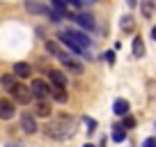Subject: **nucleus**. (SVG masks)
<instances>
[{
    "instance_id": "obj_29",
    "label": "nucleus",
    "mask_w": 156,
    "mask_h": 147,
    "mask_svg": "<svg viewBox=\"0 0 156 147\" xmlns=\"http://www.w3.org/2000/svg\"><path fill=\"white\" fill-rule=\"evenodd\" d=\"M83 147H94V145H83Z\"/></svg>"
},
{
    "instance_id": "obj_24",
    "label": "nucleus",
    "mask_w": 156,
    "mask_h": 147,
    "mask_svg": "<svg viewBox=\"0 0 156 147\" xmlns=\"http://www.w3.org/2000/svg\"><path fill=\"white\" fill-rule=\"evenodd\" d=\"M83 122L87 124V131H90V133H92L94 129H97V122H94V120H90V117H83Z\"/></svg>"
},
{
    "instance_id": "obj_17",
    "label": "nucleus",
    "mask_w": 156,
    "mask_h": 147,
    "mask_svg": "<svg viewBox=\"0 0 156 147\" xmlns=\"http://www.w3.org/2000/svg\"><path fill=\"white\" fill-rule=\"evenodd\" d=\"M37 115L39 117H48L51 115V103L48 101H39L37 103Z\"/></svg>"
},
{
    "instance_id": "obj_1",
    "label": "nucleus",
    "mask_w": 156,
    "mask_h": 147,
    "mask_svg": "<svg viewBox=\"0 0 156 147\" xmlns=\"http://www.w3.org/2000/svg\"><path fill=\"white\" fill-rule=\"evenodd\" d=\"M76 127H78V120L76 117H60L55 122H51L48 127L44 129V133L53 140H67L76 133Z\"/></svg>"
},
{
    "instance_id": "obj_7",
    "label": "nucleus",
    "mask_w": 156,
    "mask_h": 147,
    "mask_svg": "<svg viewBox=\"0 0 156 147\" xmlns=\"http://www.w3.org/2000/svg\"><path fill=\"white\" fill-rule=\"evenodd\" d=\"M73 21H76L83 30H90V32L97 30V23H94V19L90 14H80V12H76V14H73Z\"/></svg>"
},
{
    "instance_id": "obj_11",
    "label": "nucleus",
    "mask_w": 156,
    "mask_h": 147,
    "mask_svg": "<svg viewBox=\"0 0 156 147\" xmlns=\"http://www.w3.org/2000/svg\"><path fill=\"white\" fill-rule=\"evenodd\" d=\"M58 39L62 41V44H67L69 48L73 51V53H85V51H83V48H80V46L76 44V41L71 39V34H69V32H60V34H58Z\"/></svg>"
},
{
    "instance_id": "obj_30",
    "label": "nucleus",
    "mask_w": 156,
    "mask_h": 147,
    "mask_svg": "<svg viewBox=\"0 0 156 147\" xmlns=\"http://www.w3.org/2000/svg\"><path fill=\"white\" fill-rule=\"evenodd\" d=\"M85 2H90V0H85Z\"/></svg>"
},
{
    "instance_id": "obj_4",
    "label": "nucleus",
    "mask_w": 156,
    "mask_h": 147,
    "mask_svg": "<svg viewBox=\"0 0 156 147\" xmlns=\"http://www.w3.org/2000/svg\"><path fill=\"white\" fill-rule=\"evenodd\" d=\"M12 99H14L16 103H23V106H28L30 101H32V90L30 88H25V85H19L16 83L14 85V90H12Z\"/></svg>"
},
{
    "instance_id": "obj_8",
    "label": "nucleus",
    "mask_w": 156,
    "mask_h": 147,
    "mask_svg": "<svg viewBox=\"0 0 156 147\" xmlns=\"http://www.w3.org/2000/svg\"><path fill=\"white\" fill-rule=\"evenodd\" d=\"M48 81L55 85V88H64V85H67V76H64L60 69H51L48 71Z\"/></svg>"
},
{
    "instance_id": "obj_20",
    "label": "nucleus",
    "mask_w": 156,
    "mask_h": 147,
    "mask_svg": "<svg viewBox=\"0 0 156 147\" xmlns=\"http://www.w3.org/2000/svg\"><path fill=\"white\" fill-rule=\"evenodd\" d=\"M46 51H48L51 55H55V58H60V53H62V48H60L55 41H46Z\"/></svg>"
},
{
    "instance_id": "obj_22",
    "label": "nucleus",
    "mask_w": 156,
    "mask_h": 147,
    "mask_svg": "<svg viewBox=\"0 0 156 147\" xmlns=\"http://www.w3.org/2000/svg\"><path fill=\"white\" fill-rule=\"evenodd\" d=\"M122 124H124V129H133V127H136V117H131V115H126Z\"/></svg>"
},
{
    "instance_id": "obj_13",
    "label": "nucleus",
    "mask_w": 156,
    "mask_h": 147,
    "mask_svg": "<svg viewBox=\"0 0 156 147\" xmlns=\"http://www.w3.org/2000/svg\"><path fill=\"white\" fill-rule=\"evenodd\" d=\"M30 74H32V67H30L28 62H16L14 64V76H19V78H28Z\"/></svg>"
},
{
    "instance_id": "obj_2",
    "label": "nucleus",
    "mask_w": 156,
    "mask_h": 147,
    "mask_svg": "<svg viewBox=\"0 0 156 147\" xmlns=\"http://www.w3.org/2000/svg\"><path fill=\"white\" fill-rule=\"evenodd\" d=\"M25 9L32 12V14H41V16H48L51 21H60L62 16L58 14L55 9H51V7L41 5V2H37V0H25Z\"/></svg>"
},
{
    "instance_id": "obj_14",
    "label": "nucleus",
    "mask_w": 156,
    "mask_h": 147,
    "mask_svg": "<svg viewBox=\"0 0 156 147\" xmlns=\"http://www.w3.org/2000/svg\"><path fill=\"white\" fill-rule=\"evenodd\" d=\"M110 138H112L115 142L126 140V129H124V124H115V127H112V131H110Z\"/></svg>"
},
{
    "instance_id": "obj_10",
    "label": "nucleus",
    "mask_w": 156,
    "mask_h": 147,
    "mask_svg": "<svg viewBox=\"0 0 156 147\" xmlns=\"http://www.w3.org/2000/svg\"><path fill=\"white\" fill-rule=\"evenodd\" d=\"M67 32L71 34V39L76 41V44L80 46V48H83V51H85V48H87V46H90V37H87V34L78 32V30H67Z\"/></svg>"
},
{
    "instance_id": "obj_3",
    "label": "nucleus",
    "mask_w": 156,
    "mask_h": 147,
    "mask_svg": "<svg viewBox=\"0 0 156 147\" xmlns=\"http://www.w3.org/2000/svg\"><path fill=\"white\" fill-rule=\"evenodd\" d=\"M30 90H32V97L39 101H46V97H51V85L44 78H34L30 83Z\"/></svg>"
},
{
    "instance_id": "obj_12",
    "label": "nucleus",
    "mask_w": 156,
    "mask_h": 147,
    "mask_svg": "<svg viewBox=\"0 0 156 147\" xmlns=\"http://www.w3.org/2000/svg\"><path fill=\"white\" fill-rule=\"evenodd\" d=\"M21 129H23L25 133H34V131H37V122H34L32 115L23 113V117H21Z\"/></svg>"
},
{
    "instance_id": "obj_5",
    "label": "nucleus",
    "mask_w": 156,
    "mask_h": 147,
    "mask_svg": "<svg viewBox=\"0 0 156 147\" xmlns=\"http://www.w3.org/2000/svg\"><path fill=\"white\" fill-rule=\"evenodd\" d=\"M58 60H60V62H62V67H64V69H69V71H71V74H83V64L78 62L76 58H71V55H69V53H64V51H62Z\"/></svg>"
},
{
    "instance_id": "obj_21",
    "label": "nucleus",
    "mask_w": 156,
    "mask_h": 147,
    "mask_svg": "<svg viewBox=\"0 0 156 147\" xmlns=\"http://www.w3.org/2000/svg\"><path fill=\"white\" fill-rule=\"evenodd\" d=\"M62 2H64L67 7H69V9H80L85 0H62Z\"/></svg>"
},
{
    "instance_id": "obj_16",
    "label": "nucleus",
    "mask_w": 156,
    "mask_h": 147,
    "mask_svg": "<svg viewBox=\"0 0 156 147\" xmlns=\"http://www.w3.org/2000/svg\"><path fill=\"white\" fill-rule=\"evenodd\" d=\"M0 85H2V90H7V92H12L16 85L14 81V74H2V78H0Z\"/></svg>"
},
{
    "instance_id": "obj_27",
    "label": "nucleus",
    "mask_w": 156,
    "mask_h": 147,
    "mask_svg": "<svg viewBox=\"0 0 156 147\" xmlns=\"http://www.w3.org/2000/svg\"><path fill=\"white\" fill-rule=\"evenodd\" d=\"M126 5H129V7H136V5H138V0H126Z\"/></svg>"
},
{
    "instance_id": "obj_19",
    "label": "nucleus",
    "mask_w": 156,
    "mask_h": 147,
    "mask_svg": "<svg viewBox=\"0 0 156 147\" xmlns=\"http://www.w3.org/2000/svg\"><path fill=\"white\" fill-rule=\"evenodd\" d=\"M53 99H55L58 103H64L69 97H67V92H64V88H55V90H53Z\"/></svg>"
},
{
    "instance_id": "obj_6",
    "label": "nucleus",
    "mask_w": 156,
    "mask_h": 147,
    "mask_svg": "<svg viewBox=\"0 0 156 147\" xmlns=\"http://www.w3.org/2000/svg\"><path fill=\"white\" fill-rule=\"evenodd\" d=\"M16 115V108L12 99H0V120H12Z\"/></svg>"
},
{
    "instance_id": "obj_9",
    "label": "nucleus",
    "mask_w": 156,
    "mask_h": 147,
    "mask_svg": "<svg viewBox=\"0 0 156 147\" xmlns=\"http://www.w3.org/2000/svg\"><path fill=\"white\" fill-rule=\"evenodd\" d=\"M112 113H115L117 117H126L129 115V101L126 99H117V101L112 103Z\"/></svg>"
},
{
    "instance_id": "obj_18",
    "label": "nucleus",
    "mask_w": 156,
    "mask_h": 147,
    "mask_svg": "<svg viewBox=\"0 0 156 147\" xmlns=\"http://www.w3.org/2000/svg\"><path fill=\"white\" fill-rule=\"evenodd\" d=\"M122 30L124 32H133V30H136V21H133L131 16H122Z\"/></svg>"
},
{
    "instance_id": "obj_25",
    "label": "nucleus",
    "mask_w": 156,
    "mask_h": 147,
    "mask_svg": "<svg viewBox=\"0 0 156 147\" xmlns=\"http://www.w3.org/2000/svg\"><path fill=\"white\" fill-rule=\"evenodd\" d=\"M142 147H156V138H147V140L142 142Z\"/></svg>"
},
{
    "instance_id": "obj_23",
    "label": "nucleus",
    "mask_w": 156,
    "mask_h": 147,
    "mask_svg": "<svg viewBox=\"0 0 156 147\" xmlns=\"http://www.w3.org/2000/svg\"><path fill=\"white\" fill-rule=\"evenodd\" d=\"M142 14L151 16V0H145V2H142Z\"/></svg>"
},
{
    "instance_id": "obj_15",
    "label": "nucleus",
    "mask_w": 156,
    "mask_h": 147,
    "mask_svg": "<svg viewBox=\"0 0 156 147\" xmlns=\"http://www.w3.org/2000/svg\"><path fill=\"white\" fill-rule=\"evenodd\" d=\"M131 51H133V55L136 58H145V44H142V39L140 37H133V44H131Z\"/></svg>"
},
{
    "instance_id": "obj_26",
    "label": "nucleus",
    "mask_w": 156,
    "mask_h": 147,
    "mask_svg": "<svg viewBox=\"0 0 156 147\" xmlns=\"http://www.w3.org/2000/svg\"><path fill=\"white\" fill-rule=\"evenodd\" d=\"M106 60H108V64H112V62H115V53H112V51H108V53H106Z\"/></svg>"
},
{
    "instance_id": "obj_28",
    "label": "nucleus",
    "mask_w": 156,
    "mask_h": 147,
    "mask_svg": "<svg viewBox=\"0 0 156 147\" xmlns=\"http://www.w3.org/2000/svg\"><path fill=\"white\" fill-rule=\"evenodd\" d=\"M151 39L156 41V25H154V28H151Z\"/></svg>"
}]
</instances>
